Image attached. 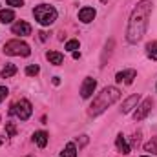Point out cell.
Returning <instances> with one entry per match:
<instances>
[{"instance_id": "6da1fadb", "label": "cell", "mask_w": 157, "mask_h": 157, "mask_svg": "<svg viewBox=\"0 0 157 157\" xmlns=\"http://www.w3.org/2000/svg\"><path fill=\"white\" fill-rule=\"evenodd\" d=\"M152 9H154L152 0H139L137 6L133 7L128 20V29H126V40L130 44H137L143 40L148 29V18L152 15Z\"/></svg>"}, {"instance_id": "7a4b0ae2", "label": "cell", "mask_w": 157, "mask_h": 157, "mask_svg": "<svg viewBox=\"0 0 157 157\" xmlns=\"http://www.w3.org/2000/svg\"><path fill=\"white\" fill-rule=\"evenodd\" d=\"M119 97H121V91H119V88L115 86H108V88H104L101 93H97V97L93 99V102H91V106H90V115H101L108 106H112L113 102H117Z\"/></svg>"}, {"instance_id": "9a60e30c", "label": "cell", "mask_w": 157, "mask_h": 157, "mask_svg": "<svg viewBox=\"0 0 157 157\" xmlns=\"http://www.w3.org/2000/svg\"><path fill=\"white\" fill-rule=\"evenodd\" d=\"M33 141L39 144L40 148H44V146L48 144V133H46V132H35V133H33Z\"/></svg>"}, {"instance_id": "83f0119b", "label": "cell", "mask_w": 157, "mask_h": 157, "mask_svg": "<svg viewBox=\"0 0 157 157\" xmlns=\"http://www.w3.org/2000/svg\"><path fill=\"white\" fill-rule=\"evenodd\" d=\"M141 157H150V155H141Z\"/></svg>"}, {"instance_id": "7c38bea8", "label": "cell", "mask_w": 157, "mask_h": 157, "mask_svg": "<svg viewBox=\"0 0 157 157\" xmlns=\"http://www.w3.org/2000/svg\"><path fill=\"white\" fill-rule=\"evenodd\" d=\"M115 144H117V148H119V152L122 154V155H128L132 150H130V146H128V143H126V139L122 137V133H119L117 135V139H115Z\"/></svg>"}, {"instance_id": "5b68a950", "label": "cell", "mask_w": 157, "mask_h": 157, "mask_svg": "<svg viewBox=\"0 0 157 157\" xmlns=\"http://www.w3.org/2000/svg\"><path fill=\"white\" fill-rule=\"evenodd\" d=\"M9 113H11V115H17L20 121H28V119L31 117V113H33L31 102H29L28 99H20L18 102H15V104L11 106Z\"/></svg>"}, {"instance_id": "ba28073f", "label": "cell", "mask_w": 157, "mask_h": 157, "mask_svg": "<svg viewBox=\"0 0 157 157\" xmlns=\"http://www.w3.org/2000/svg\"><path fill=\"white\" fill-rule=\"evenodd\" d=\"M11 29H13L15 35H20V37H28V35H31V26H29L28 22H24V20L15 22Z\"/></svg>"}, {"instance_id": "484cf974", "label": "cell", "mask_w": 157, "mask_h": 157, "mask_svg": "<svg viewBox=\"0 0 157 157\" xmlns=\"http://www.w3.org/2000/svg\"><path fill=\"white\" fill-rule=\"evenodd\" d=\"M73 59H80V53L78 51H73Z\"/></svg>"}, {"instance_id": "ac0fdd59", "label": "cell", "mask_w": 157, "mask_h": 157, "mask_svg": "<svg viewBox=\"0 0 157 157\" xmlns=\"http://www.w3.org/2000/svg\"><path fill=\"white\" fill-rule=\"evenodd\" d=\"M146 53H148V57H150L152 60H157V40L155 42H150V44L146 46Z\"/></svg>"}, {"instance_id": "e0dca14e", "label": "cell", "mask_w": 157, "mask_h": 157, "mask_svg": "<svg viewBox=\"0 0 157 157\" xmlns=\"http://www.w3.org/2000/svg\"><path fill=\"white\" fill-rule=\"evenodd\" d=\"M60 157H77V146H75L73 143H68V144L64 146Z\"/></svg>"}, {"instance_id": "d4e9b609", "label": "cell", "mask_w": 157, "mask_h": 157, "mask_svg": "<svg viewBox=\"0 0 157 157\" xmlns=\"http://www.w3.org/2000/svg\"><path fill=\"white\" fill-rule=\"evenodd\" d=\"M86 143H88V137H86V135H82V139H80V144H82V146H84V144H86Z\"/></svg>"}, {"instance_id": "4fadbf2b", "label": "cell", "mask_w": 157, "mask_h": 157, "mask_svg": "<svg viewBox=\"0 0 157 157\" xmlns=\"http://www.w3.org/2000/svg\"><path fill=\"white\" fill-rule=\"evenodd\" d=\"M46 59H48L51 64H55V66L62 64V60H64L62 53H59V51H48V53H46Z\"/></svg>"}, {"instance_id": "ffe728a7", "label": "cell", "mask_w": 157, "mask_h": 157, "mask_svg": "<svg viewBox=\"0 0 157 157\" xmlns=\"http://www.w3.org/2000/svg\"><path fill=\"white\" fill-rule=\"evenodd\" d=\"M39 71H40V68L37 66V64H31V66H28V68H26V75H29V77L37 75Z\"/></svg>"}, {"instance_id": "44dd1931", "label": "cell", "mask_w": 157, "mask_h": 157, "mask_svg": "<svg viewBox=\"0 0 157 157\" xmlns=\"http://www.w3.org/2000/svg\"><path fill=\"white\" fill-rule=\"evenodd\" d=\"M66 49H68V51H71V53H73V51H77V49H78V40H68V42H66Z\"/></svg>"}, {"instance_id": "4dcf8cb0", "label": "cell", "mask_w": 157, "mask_h": 157, "mask_svg": "<svg viewBox=\"0 0 157 157\" xmlns=\"http://www.w3.org/2000/svg\"><path fill=\"white\" fill-rule=\"evenodd\" d=\"M155 88H157V86H155Z\"/></svg>"}, {"instance_id": "f546056e", "label": "cell", "mask_w": 157, "mask_h": 157, "mask_svg": "<svg viewBox=\"0 0 157 157\" xmlns=\"http://www.w3.org/2000/svg\"><path fill=\"white\" fill-rule=\"evenodd\" d=\"M29 157H31V155H29Z\"/></svg>"}, {"instance_id": "52a82bcc", "label": "cell", "mask_w": 157, "mask_h": 157, "mask_svg": "<svg viewBox=\"0 0 157 157\" xmlns=\"http://www.w3.org/2000/svg\"><path fill=\"white\" fill-rule=\"evenodd\" d=\"M95 88H97V80L91 77H88L84 82H82V88H80V97L82 99H90L91 97V93L95 91Z\"/></svg>"}, {"instance_id": "cb8c5ba5", "label": "cell", "mask_w": 157, "mask_h": 157, "mask_svg": "<svg viewBox=\"0 0 157 157\" xmlns=\"http://www.w3.org/2000/svg\"><path fill=\"white\" fill-rule=\"evenodd\" d=\"M7 93H9V90H7L6 86H0V102H2V101L7 97Z\"/></svg>"}, {"instance_id": "277c9868", "label": "cell", "mask_w": 157, "mask_h": 157, "mask_svg": "<svg viewBox=\"0 0 157 157\" xmlns=\"http://www.w3.org/2000/svg\"><path fill=\"white\" fill-rule=\"evenodd\" d=\"M4 53L6 55H11V57H18V55L20 57H29L31 49H29V46L26 42L15 39V40H9V42L4 44Z\"/></svg>"}, {"instance_id": "2e32d148", "label": "cell", "mask_w": 157, "mask_h": 157, "mask_svg": "<svg viewBox=\"0 0 157 157\" xmlns=\"http://www.w3.org/2000/svg\"><path fill=\"white\" fill-rule=\"evenodd\" d=\"M15 73H17V66H15V64H6V66L2 68V71H0V77L9 78V77H13Z\"/></svg>"}, {"instance_id": "8fae6325", "label": "cell", "mask_w": 157, "mask_h": 157, "mask_svg": "<svg viewBox=\"0 0 157 157\" xmlns=\"http://www.w3.org/2000/svg\"><path fill=\"white\" fill-rule=\"evenodd\" d=\"M141 101V97H139V93L137 95H132V97H128L124 102H122V108H121V112L122 113H128V112H132V108L133 106H137V102Z\"/></svg>"}, {"instance_id": "30bf717a", "label": "cell", "mask_w": 157, "mask_h": 157, "mask_svg": "<svg viewBox=\"0 0 157 157\" xmlns=\"http://www.w3.org/2000/svg\"><path fill=\"white\" fill-rule=\"evenodd\" d=\"M95 9L93 7H82L80 11H78V20L80 22H84V24H88V22H91L93 18H95Z\"/></svg>"}, {"instance_id": "5bb4252c", "label": "cell", "mask_w": 157, "mask_h": 157, "mask_svg": "<svg viewBox=\"0 0 157 157\" xmlns=\"http://www.w3.org/2000/svg\"><path fill=\"white\" fill-rule=\"evenodd\" d=\"M15 20V13L11 9H2L0 11V22L2 24H11Z\"/></svg>"}, {"instance_id": "f1b7e54d", "label": "cell", "mask_w": 157, "mask_h": 157, "mask_svg": "<svg viewBox=\"0 0 157 157\" xmlns=\"http://www.w3.org/2000/svg\"><path fill=\"white\" fill-rule=\"evenodd\" d=\"M0 144H2V141H0Z\"/></svg>"}, {"instance_id": "603a6c76", "label": "cell", "mask_w": 157, "mask_h": 157, "mask_svg": "<svg viewBox=\"0 0 157 157\" xmlns=\"http://www.w3.org/2000/svg\"><path fill=\"white\" fill-rule=\"evenodd\" d=\"M7 2V6H13V7H20V6H24V0H6Z\"/></svg>"}, {"instance_id": "4316f807", "label": "cell", "mask_w": 157, "mask_h": 157, "mask_svg": "<svg viewBox=\"0 0 157 157\" xmlns=\"http://www.w3.org/2000/svg\"><path fill=\"white\" fill-rule=\"evenodd\" d=\"M101 2H102V4H106V2H108V0H101Z\"/></svg>"}, {"instance_id": "7402d4cb", "label": "cell", "mask_w": 157, "mask_h": 157, "mask_svg": "<svg viewBox=\"0 0 157 157\" xmlns=\"http://www.w3.org/2000/svg\"><path fill=\"white\" fill-rule=\"evenodd\" d=\"M6 132H7L9 137H15V135H17V128H15V124H13V122H7V124H6Z\"/></svg>"}, {"instance_id": "9c48e42d", "label": "cell", "mask_w": 157, "mask_h": 157, "mask_svg": "<svg viewBox=\"0 0 157 157\" xmlns=\"http://www.w3.org/2000/svg\"><path fill=\"white\" fill-rule=\"evenodd\" d=\"M135 77H137L135 70H124V71H119L117 75H115V80L117 82H124V84H132Z\"/></svg>"}, {"instance_id": "8992f818", "label": "cell", "mask_w": 157, "mask_h": 157, "mask_svg": "<svg viewBox=\"0 0 157 157\" xmlns=\"http://www.w3.org/2000/svg\"><path fill=\"white\" fill-rule=\"evenodd\" d=\"M152 106H154V102H152V99L148 97V99H144L141 104H139V108H137V112L133 113V119L135 121H143V119H146V115L152 112Z\"/></svg>"}, {"instance_id": "3957f363", "label": "cell", "mask_w": 157, "mask_h": 157, "mask_svg": "<svg viewBox=\"0 0 157 157\" xmlns=\"http://www.w3.org/2000/svg\"><path fill=\"white\" fill-rule=\"evenodd\" d=\"M57 15H59L57 9L53 6H48V4H40L33 9V17L40 26H51L57 20Z\"/></svg>"}, {"instance_id": "d6986e66", "label": "cell", "mask_w": 157, "mask_h": 157, "mask_svg": "<svg viewBox=\"0 0 157 157\" xmlns=\"http://www.w3.org/2000/svg\"><path fill=\"white\" fill-rule=\"evenodd\" d=\"M144 152H150V154H155L157 155V137H154L152 141H148L144 144Z\"/></svg>"}]
</instances>
